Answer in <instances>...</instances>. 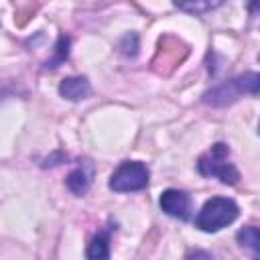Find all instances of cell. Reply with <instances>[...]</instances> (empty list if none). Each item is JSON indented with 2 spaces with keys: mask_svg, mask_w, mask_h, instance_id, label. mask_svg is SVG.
<instances>
[{
  "mask_svg": "<svg viewBox=\"0 0 260 260\" xmlns=\"http://www.w3.org/2000/svg\"><path fill=\"white\" fill-rule=\"evenodd\" d=\"M120 49H122L124 55H136V49H138V37H136L134 32L126 35V37L122 39V43H120Z\"/></svg>",
  "mask_w": 260,
  "mask_h": 260,
  "instance_id": "cell-12",
  "label": "cell"
},
{
  "mask_svg": "<svg viewBox=\"0 0 260 260\" xmlns=\"http://www.w3.org/2000/svg\"><path fill=\"white\" fill-rule=\"evenodd\" d=\"M150 171L144 162L140 160H124L118 165V169L112 173L108 187L116 193H130V191H140L148 185Z\"/></svg>",
  "mask_w": 260,
  "mask_h": 260,
  "instance_id": "cell-4",
  "label": "cell"
},
{
  "mask_svg": "<svg viewBox=\"0 0 260 260\" xmlns=\"http://www.w3.org/2000/svg\"><path fill=\"white\" fill-rule=\"evenodd\" d=\"M85 258L87 260H110V230H104L89 240L85 248Z\"/></svg>",
  "mask_w": 260,
  "mask_h": 260,
  "instance_id": "cell-8",
  "label": "cell"
},
{
  "mask_svg": "<svg viewBox=\"0 0 260 260\" xmlns=\"http://www.w3.org/2000/svg\"><path fill=\"white\" fill-rule=\"evenodd\" d=\"M175 6H177L179 10H187V12L201 14V12H207V10H213V8L221 6V2H177Z\"/></svg>",
  "mask_w": 260,
  "mask_h": 260,
  "instance_id": "cell-11",
  "label": "cell"
},
{
  "mask_svg": "<svg viewBox=\"0 0 260 260\" xmlns=\"http://www.w3.org/2000/svg\"><path fill=\"white\" fill-rule=\"evenodd\" d=\"M91 179H93V165L89 160H85L67 175L65 183H67V189L73 195H85L89 185H91Z\"/></svg>",
  "mask_w": 260,
  "mask_h": 260,
  "instance_id": "cell-6",
  "label": "cell"
},
{
  "mask_svg": "<svg viewBox=\"0 0 260 260\" xmlns=\"http://www.w3.org/2000/svg\"><path fill=\"white\" fill-rule=\"evenodd\" d=\"M260 93V73L248 71L242 75H236L219 85H213L203 93V104L213 108H223L234 104L240 95H258Z\"/></svg>",
  "mask_w": 260,
  "mask_h": 260,
  "instance_id": "cell-1",
  "label": "cell"
},
{
  "mask_svg": "<svg viewBox=\"0 0 260 260\" xmlns=\"http://www.w3.org/2000/svg\"><path fill=\"white\" fill-rule=\"evenodd\" d=\"M59 93L61 98L65 100H71V102H79V100H85L89 93H91V87H89V81L81 75H75V77H65L61 83H59Z\"/></svg>",
  "mask_w": 260,
  "mask_h": 260,
  "instance_id": "cell-7",
  "label": "cell"
},
{
  "mask_svg": "<svg viewBox=\"0 0 260 260\" xmlns=\"http://www.w3.org/2000/svg\"><path fill=\"white\" fill-rule=\"evenodd\" d=\"M185 260H215V256L209 254L207 250H199V248H195V250H189V252H187Z\"/></svg>",
  "mask_w": 260,
  "mask_h": 260,
  "instance_id": "cell-13",
  "label": "cell"
},
{
  "mask_svg": "<svg viewBox=\"0 0 260 260\" xmlns=\"http://www.w3.org/2000/svg\"><path fill=\"white\" fill-rule=\"evenodd\" d=\"M65 156H63V152H57L55 156H49V158H45V162H43V167H53V165H59V160H63Z\"/></svg>",
  "mask_w": 260,
  "mask_h": 260,
  "instance_id": "cell-14",
  "label": "cell"
},
{
  "mask_svg": "<svg viewBox=\"0 0 260 260\" xmlns=\"http://www.w3.org/2000/svg\"><path fill=\"white\" fill-rule=\"evenodd\" d=\"M240 215V207L236 205L234 199L228 197H211L203 203L195 217V228L201 232H219L221 228L234 223Z\"/></svg>",
  "mask_w": 260,
  "mask_h": 260,
  "instance_id": "cell-3",
  "label": "cell"
},
{
  "mask_svg": "<svg viewBox=\"0 0 260 260\" xmlns=\"http://www.w3.org/2000/svg\"><path fill=\"white\" fill-rule=\"evenodd\" d=\"M197 171L203 177H215L225 185H236L240 179L238 169L230 160V146L225 142H215L197 158Z\"/></svg>",
  "mask_w": 260,
  "mask_h": 260,
  "instance_id": "cell-2",
  "label": "cell"
},
{
  "mask_svg": "<svg viewBox=\"0 0 260 260\" xmlns=\"http://www.w3.org/2000/svg\"><path fill=\"white\" fill-rule=\"evenodd\" d=\"M258 134H260V122H258Z\"/></svg>",
  "mask_w": 260,
  "mask_h": 260,
  "instance_id": "cell-15",
  "label": "cell"
},
{
  "mask_svg": "<svg viewBox=\"0 0 260 260\" xmlns=\"http://www.w3.org/2000/svg\"><path fill=\"white\" fill-rule=\"evenodd\" d=\"M236 240L242 248L252 252V260H260V228L246 225L236 234Z\"/></svg>",
  "mask_w": 260,
  "mask_h": 260,
  "instance_id": "cell-9",
  "label": "cell"
},
{
  "mask_svg": "<svg viewBox=\"0 0 260 260\" xmlns=\"http://www.w3.org/2000/svg\"><path fill=\"white\" fill-rule=\"evenodd\" d=\"M258 61H260V55H258Z\"/></svg>",
  "mask_w": 260,
  "mask_h": 260,
  "instance_id": "cell-16",
  "label": "cell"
},
{
  "mask_svg": "<svg viewBox=\"0 0 260 260\" xmlns=\"http://www.w3.org/2000/svg\"><path fill=\"white\" fill-rule=\"evenodd\" d=\"M158 205L167 215L183 219V221L189 219V215H191V199L185 191H179V189L162 191L160 199H158Z\"/></svg>",
  "mask_w": 260,
  "mask_h": 260,
  "instance_id": "cell-5",
  "label": "cell"
},
{
  "mask_svg": "<svg viewBox=\"0 0 260 260\" xmlns=\"http://www.w3.org/2000/svg\"><path fill=\"white\" fill-rule=\"evenodd\" d=\"M69 45H71L69 37L61 35V37L57 39V45H55V53H53V57L45 63V69H55V67H59V65L69 57Z\"/></svg>",
  "mask_w": 260,
  "mask_h": 260,
  "instance_id": "cell-10",
  "label": "cell"
}]
</instances>
